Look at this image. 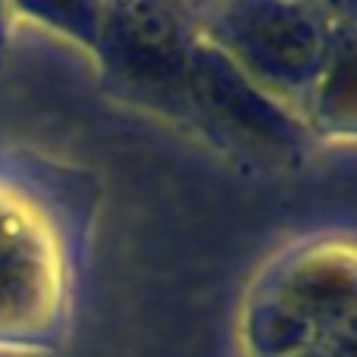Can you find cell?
Here are the masks:
<instances>
[{"label": "cell", "mask_w": 357, "mask_h": 357, "mask_svg": "<svg viewBox=\"0 0 357 357\" xmlns=\"http://www.w3.org/2000/svg\"><path fill=\"white\" fill-rule=\"evenodd\" d=\"M226 19H235L232 50L245 54V60L257 73L291 79L301 73V66L314 63L320 35L314 19H307L304 13L285 10V3L279 0H264V3L241 6L238 16L229 13Z\"/></svg>", "instance_id": "6da1fadb"}]
</instances>
